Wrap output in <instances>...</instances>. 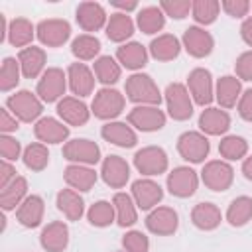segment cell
<instances>
[{"label": "cell", "instance_id": "cell-40", "mask_svg": "<svg viewBox=\"0 0 252 252\" xmlns=\"http://www.w3.org/2000/svg\"><path fill=\"white\" fill-rule=\"evenodd\" d=\"M71 53L77 61H91V59H98L100 53V41L96 35L93 33H81L71 41Z\"/></svg>", "mask_w": 252, "mask_h": 252}, {"label": "cell", "instance_id": "cell-6", "mask_svg": "<svg viewBox=\"0 0 252 252\" xmlns=\"http://www.w3.org/2000/svg\"><path fill=\"white\" fill-rule=\"evenodd\" d=\"M67 73L59 67H47L43 75L37 81L35 94L41 98V102H59L67 89Z\"/></svg>", "mask_w": 252, "mask_h": 252}, {"label": "cell", "instance_id": "cell-16", "mask_svg": "<svg viewBox=\"0 0 252 252\" xmlns=\"http://www.w3.org/2000/svg\"><path fill=\"white\" fill-rule=\"evenodd\" d=\"M146 228L158 236H171L179 226V215L173 207H156L146 217Z\"/></svg>", "mask_w": 252, "mask_h": 252}, {"label": "cell", "instance_id": "cell-22", "mask_svg": "<svg viewBox=\"0 0 252 252\" xmlns=\"http://www.w3.org/2000/svg\"><path fill=\"white\" fill-rule=\"evenodd\" d=\"M39 244L45 252H63L69 246V226L63 220L47 222L39 232Z\"/></svg>", "mask_w": 252, "mask_h": 252}, {"label": "cell", "instance_id": "cell-1", "mask_svg": "<svg viewBox=\"0 0 252 252\" xmlns=\"http://www.w3.org/2000/svg\"><path fill=\"white\" fill-rule=\"evenodd\" d=\"M124 91H126V98L130 102H134L136 106L140 104H148V106H159V102L163 100L156 81L146 75V73H134L126 79V85H124Z\"/></svg>", "mask_w": 252, "mask_h": 252}, {"label": "cell", "instance_id": "cell-27", "mask_svg": "<svg viewBox=\"0 0 252 252\" xmlns=\"http://www.w3.org/2000/svg\"><path fill=\"white\" fill-rule=\"evenodd\" d=\"M18 61H20V67H22V77L24 79H35V77L43 75L47 55H45L43 47L30 45V47L20 49Z\"/></svg>", "mask_w": 252, "mask_h": 252}, {"label": "cell", "instance_id": "cell-17", "mask_svg": "<svg viewBox=\"0 0 252 252\" xmlns=\"http://www.w3.org/2000/svg\"><path fill=\"white\" fill-rule=\"evenodd\" d=\"M75 20H77V24L83 32L93 33V32H98V30L106 28L108 16H106V10H104L102 4H98V2H81L75 10Z\"/></svg>", "mask_w": 252, "mask_h": 252}, {"label": "cell", "instance_id": "cell-13", "mask_svg": "<svg viewBox=\"0 0 252 252\" xmlns=\"http://www.w3.org/2000/svg\"><path fill=\"white\" fill-rule=\"evenodd\" d=\"M126 120L132 128H136L140 132H158L165 126V112L159 106L140 104L128 112Z\"/></svg>", "mask_w": 252, "mask_h": 252}, {"label": "cell", "instance_id": "cell-29", "mask_svg": "<svg viewBox=\"0 0 252 252\" xmlns=\"http://www.w3.org/2000/svg\"><path fill=\"white\" fill-rule=\"evenodd\" d=\"M148 57L150 51L140 41H126L116 49V61L120 63V67H126L130 71H138L146 67Z\"/></svg>", "mask_w": 252, "mask_h": 252}, {"label": "cell", "instance_id": "cell-30", "mask_svg": "<svg viewBox=\"0 0 252 252\" xmlns=\"http://www.w3.org/2000/svg\"><path fill=\"white\" fill-rule=\"evenodd\" d=\"M136 30V24L134 20L128 16V14H122V12H114L108 16V22H106V28H104V33L110 41L114 43H124L126 39L132 37Z\"/></svg>", "mask_w": 252, "mask_h": 252}, {"label": "cell", "instance_id": "cell-21", "mask_svg": "<svg viewBox=\"0 0 252 252\" xmlns=\"http://www.w3.org/2000/svg\"><path fill=\"white\" fill-rule=\"evenodd\" d=\"M57 116L67 124V126H83L91 118L89 106L83 102V98L77 96H63L57 102Z\"/></svg>", "mask_w": 252, "mask_h": 252}, {"label": "cell", "instance_id": "cell-37", "mask_svg": "<svg viewBox=\"0 0 252 252\" xmlns=\"http://www.w3.org/2000/svg\"><path fill=\"white\" fill-rule=\"evenodd\" d=\"M224 219L230 226H236V228L248 224L252 220V197H248V195L234 197L226 209Z\"/></svg>", "mask_w": 252, "mask_h": 252}, {"label": "cell", "instance_id": "cell-4", "mask_svg": "<svg viewBox=\"0 0 252 252\" xmlns=\"http://www.w3.org/2000/svg\"><path fill=\"white\" fill-rule=\"evenodd\" d=\"M163 100L167 106V114L177 120L185 122L193 116V98L187 91V85L183 83H169L163 93Z\"/></svg>", "mask_w": 252, "mask_h": 252}, {"label": "cell", "instance_id": "cell-38", "mask_svg": "<svg viewBox=\"0 0 252 252\" xmlns=\"http://www.w3.org/2000/svg\"><path fill=\"white\" fill-rule=\"evenodd\" d=\"M35 35V28L28 18H14L8 26V41L14 47H30Z\"/></svg>", "mask_w": 252, "mask_h": 252}, {"label": "cell", "instance_id": "cell-31", "mask_svg": "<svg viewBox=\"0 0 252 252\" xmlns=\"http://www.w3.org/2000/svg\"><path fill=\"white\" fill-rule=\"evenodd\" d=\"M181 41L173 33H161L152 39L148 51L156 61H173L181 53Z\"/></svg>", "mask_w": 252, "mask_h": 252}, {"label": "cell", "instance_id": "cell-47", "mask_svg": "<svg viewBox=\"0 0 252 252\" xmlns=\"http://www.w3.org/2000/svg\"><path fill=\"white\" fill-rule=\"evenodd\" d=\"M124 252H150V238L142 230H128L122 236Z\"/></svg>", "mask_w": 252, "mask_h": 252}, {"label": "cell", "instance_id": "cell-11", "mask_svg": "<svg viewBox=\"0 0 252 252\" xmlns=\"http://www.w3.org/2000/svg\"><path fill=\"white\" fill-rule=\"evenodd\" d=\"M187 91L199 106H209L215 98V85L211 71L205 67H195L187 75Z\"/></svg>", "mask_w": 252, "mask_h": 252}, {"label": "cell", "instance_id": "cell-51", "mask_svg": "<svg viewBox=\"0 0 252 252\" xmlns=\"http://www.w3.org/2000/svg\"><path fill=\"white\" fill-rule=\"evenodd\" d=\"M236 108H238V114H240V118H242V120L252 122V89L242 91V94H240V98H238Z\"/></svg>", "mask_w": 252, "mask_h": 252}, {"label": "cell", "instance_id": "cell-20", "mask_svg": "<svg viewBox=\"0 0 252 252\" xmlns=\"http://www.w3.org/2000/svg\"><path fill=\"white\" fill-rule=\"evenodd\" d=\"M197 126L205 136H222L230 128V114L220 106H207L199 114Z\"/></svg>", "mask_w": 252, "mask_h": 252}, {"label": "cell", "instance_id": "cell-28", "mask_svg": "<svg viewBox=\"0 0 252 252\" xmlns=\"http://www.w3.org/2000/svg\"><path fill=\"white\" fill-rule=\"evenodd\" d=\"M242 94V83L236 75H222L215 85V100L220 108H232Z\"/></svg>", "mask_w": 252, "mask_h": 252}, {"label": "cell", "instance_id": "cell-24", "mask_svg": "<svg viewBox=\"0 0 252 252\" xmlns=\"http://www.w3.org/2000/svg\"><path fill=\"white\" fill-rule=\"evenodd\" d=\"M100 136H102V140H106L108 144H114L118 148H134L138 144L136 130L128 122H120V120H112V122L102 124Z\"/></svg>", "mask_w": 252, "mask_h": 252}, {"label": "cell", "instance_id": "cell-25", "mask_svg": "<svg viewBox=\"0 0 252 252\" xmlns=\"http://www.w3.org/2000/svg\"><path fill=\"white\" fill-rule=\"evenodd\" d=\"M43 213H45V201H43V197L32 193L16 209V220L22 226H26V228H35V226L41 224Z\"/></svg>", "mask_w": 252, "mask_h": 252}, {"label": "cell", "instance_id": "cell-3", "mask_svg": "<svg viewBox=\"0 0 252 252\" xmlns=\"http://www.w3.org/2000/svg\"><path fill=\"white\" fill-rule=\"evenodd\" d=\"M124 106H126V98L120 91L110 89V87H102L100 91L94 93V98L91 102V112L98 120L112 122L114 118H118L122 114Z\"/></svg>", "mask_w": 252, "mask_h": 252}, {"label": "cell", "instance_id": "cell-32", "mask_svg": "<svg viewBox=\"0 0 252 252\" xmlns=\"http://www.w3.org/2000/svg\"><path fill=\"white\" fill-rule=\"evenodd\" d=\"M220 220H222V213L215 203L203 201L197 203L191 211V222L199 230H215L220 224Z\"/></svg>", "mask_w": 252, "mask_h": 252}, {"label": "cell", "instance_id": "cell-56", "mask_svg": "<svg viewBox=\"0 0 252 252\" xmlns=\"http://www.w3.org/2000/svg\"><path fill=\"white\" fill-rule=\"evenodd\" d=\"M242 175L248 179V181H252V156H248V158H244L242 159Z\"/></svg>", "mask_w": 252, "mask_h": 252}, {"label": "cell", "instance_id": "cell-35", "mask_svg": "<svg viewBox=\"0 0 252 252\" xmlns=\"http://www.w3.org/2000/svg\"><path fill=\"white\" fill-rule=\"evenodd\" d=\"M112 205H114V211H116V224L118 226L128 228V226L136 224L138 209H136V203H134L132 195H128L124 191H118L112 197Z\"/></svg>", "mask_w": 252, "mask_h": 252}, {"label": "cell", "instance_id": "cell-14", "mask_svg": "<svg viewBox=\"0 0 252 252\" xmlns=\"http://www.w3.org/2000/svg\"><path fill=\"white\" fill-rule=\"evenodd\" d=\"M181 45H183V49H185L191 57L203 59V57H207V55L213 53L215 39H213L211 32H207L205 28H201V26H189V28L183 32Z\"/></svg>", "mask_w": 252, "mask_h": 252}, {"label": "cell", "instance_id": "cell-33", "mask_svg": "<svg viewBox=\"0 0 252 252\" xmlns=\"http://www.w3.org/2000/svg\"><path fill=\"white\" fill-rule=\"evenodd\" d=\"M55 205L57 209L67 217V220H79L83 215H85V201L83 197L79 195V191L67 187V189H61L55 197Z\"/></svg>", "mask_w": 252, "mask_h": 252}, {"label": "cell", "instance_id": "cell-12", "mask_svg": "<svg viewBox=\"0 0 252 252\" xmlns=\"http://www.w3.org/2000/svg\"><path fill=\"white\" fill-rule=\"evenodd\" d=\"M63 158L71 163L94 165L100 161V148L89 138H75L63 144Z\"/></svg>", "mask_w": 252, "mask_h": 252}, {"label": "cell", "instance_id": "cell-45", "mask_svg": "<svg viewBox=\"0 0 252 252\" xmlns=\"http://www.w3.org/2000/svg\"><path fill=\"white\" fill-rule=\"evenodd\" d=\"M20 77H22L20 61L16 57H4L2 67H0V91L8 93L16 89V85L20 83Z\"/></svg>", "mask_w": 252, "mask_h": 252}, {"label": "cell", "instance_id": "cell-54", "mask_svg": "<svg viewBox=\"0 0 252 252\" xmlns=\"http://www.w3.org/2000/svg\"><path fill=\"white\" fill-rule=\"evenodd\" d=\"M240 37L248 47H252V16L244 18V22L240 26Z\"/></svg>", "mask_w": 252, "mask_h": 252}, {"label": "cell", "instance_id": "cell-10", "mask_svg": "<svg viewBox=\"0 0 252 252\" xmlns=\"http://www.w3.org/2000/svg\"><path fill=\"white\" fill-rule=\"evenodd\" d=\"M35 35L45 47H61L71 37V24L63 18H47L35 26Z\"/></svg>", "mask_w": 252, "mask_h": 252}, {"label": "cell", "instance_id": "cell-2", "mask_svg": "<svg viewBox=\"0 0 252 252\" xmlns=\"http://www.w3.org/2000/svg\"><path fill=\"white\" fill-rule=\"evenodd\" d=\"M6 108L20 122H37L43 112V102L35 93L22 89L6 98Z\"/></svg>", "mask_w": 252, "mask_h": 252}, {"label": "cell", "instance_id": "cell-55", "mask_svg": "<svg viewBox=\"0 0 252 252\" xmlns=\"http://www.w3.org/2000/svg\"><path fill=\"white\" fill-rule=\"evenodd\" d=\"M110 6L112 8H116V10H120L122 14H128V12H134V10H138V2H134V0H130V2H110Z\"/></svg>", "mask_w": 252, "mask_h": 252}, {"label": "cell", "instance_id": "cell-49", "mask_svg": "<svg viewBox=\"0 0 252 252\" xmlns=\"http://www.w3.org/2000/svg\"><path fill=\"white\" fill-rule=\"evenodd\" d=\"M234 73L240 81H252V49L244 51L236 57L234 63Z\"/></svg>", "mask_w": 252, "mask_h": 252}, {"label": "cell", "instance_id": "cell-52", "mask_svg": "<svg viewBox=\"0 0 252 252\" xmlns=\"http://www.w3.org/2000/svg\"><path fill=\"white\" fill-rule=\"evenodd\" d=\"M18 118L4 106L2 110H0V132L2 134H10V132H16L20 126H18Z\"/></svg>", "mask_w": 252, "mask_h": 252}, {"label": "cell", "instance_id": "cell-48", "mask_svg": "<svg viewBox=\"0 0 252 252\" xmlns=\"http://www.w3.org/2000/svg\"><path fill=\"white\" fill-rule=\"evenodd\" d=\"M22 154H24L22 152V146H20V142L14 136H10V134H2L0 136V156H2V159L14 161Z\"/></svg>", "mask_w": 252, "mask_h": 252}, {"label": "cell", "instance_id": "cell-41", "mask_svg": "<svg viewBox=\"0 0 252 252\" xmlns=\"http://www.w3.org/2000/svg\"><path fill=\"white\" fill-rule=\"evenodd\" d=\"M87 220L91 226H96V228H106L110 226L114 220H116V211H114V205L112 201H96L89 207L87 211Z\"/></svg>", "mask_w": 252, "mask_h": 252}, {"label": "cell", "instance_id": "cell-50", "mask_svg": "<svg viewBox=\"0 0 252 252\" xmlns=\"http://www.w3.org/2000/svg\"><path fill=\"white\" fill-rule=\"evenodd\" d=\"M220 8L230 16V18H244L250 12V2L248 0H222Z\"/></svg>", "mask_w": 252, "mask_h": 252}, {"label": "cell", "instance_id": "cell-9", "mask_svg": "<svg viewBox=\"0 0 252 252\" xmlns=\"http://www.w3.org/2000/svg\"><path fill=\"white\" fill-rule=\"evenodd\" d=\"M165 185L173 197L187 199V197L195 195V191L199 187V175L189 165H177L167 173Z\"/></svg>", "mask_w": 252, "mask_h": 252}, {"label": "cell", "instance_id": "cell-36", "mask_svg": "<svg viewBox=\"0 0 252 252\" xmlns=\"http://www.w3.org/2000/svg\"><path fill=\"white\" fill-rule=\"evenodd\" d=\"M136 26L140 28L142 33L154 35L163 30L165 26V14L161 12L159 6H144L136 14Z\"/></svg>", "mask_w": 252, "mask_h": 252}, {"label": "cell", "instance_id": "cell-44", "mask_svg": "<svg viewBox=\"0 0 252 252\" xmlns=\"http://www.w3.org/2000/svg\"><path fill=\"white\" fill-rule=\"evenodd\" d=\"M219 12H220V2H217V0H193L191 16L201 26L213 24L217 20Z\"/></svg>", "mask_w": 252, "mask_h": 252}, {"label": "cell", "instance_id": "cell-23", "mask_svg": "<svg viewBox=\"0 0 252 252\" xmlns=\"http://www.w3.org/2000/svg\"><path fill=\"white\" fill-rule=\"evenodd\" d=\"M33 134L41 144H61L69 138V126L53 116H43L35 122Z\"/></svg>", "mask_w": 252, "mask_h": 252}, {"label": "cell", "instance_id": "cell-57", "mask_svg": "<svg viewBox=\"0 0 252 252\" xmlns=\"http://www.w3.org/2000/svg\"><path fill=\"white\" fill-rule=\"evenodd\" d=\"M250 10H252V2H250Z\"/></svg>", "mask_w": 252, "mask_h": 252}, {"label": "cell", "instance_id": "cell-26", "mask_svg": "<svg viewBox=\"0 0 252 252\" xmlns=\"http://www.w3.org/2000/svg\"><path fill=\"white\" fill-rule=\"evenodd\" d=\"M63 179H65V183H67L71 189H75V191H79V193H87V191H91V189L94 187L98 175H96V171H94L91 165L69 163V165L65 167V171H63Z\"/></svg>", "mask_w": 252, "mask_h": 252}, {"label": "cell", "instance_id": "cell-43", "mask_svg": "<svg viewBox=\"0 0 252 252\" xmlns=\"http://www.w3.org/2000/svg\"><path fill=\"white\" fill-rule=\"evenodd\" d=\"M219 154H220V158H224V161L244 159L248 154V142L242 136L228 134L219 142Z\"/></svg>", "mask_w": 252, "mask_h": 252}, {"label": "cell", "instance_id": "cell-42", "mask_svg": "<svg viewBox=\"0 0 252 252\" xmlns=\"http://www.w3.org/2000/svg\"><path fill=\"white\" fill-rule=\"evenodd\" d=\"M22 161L28 169L32 171H43L49 163V150L45 144L41 142H32L24 148V154H22Z\"/></svg>", "mask_w": 252, "mask_h": 252}, {"label": "cell", "instance_id": "cell-46", "mask_svg": "<svg viewBox=\"0 0 252 252\" xmlns=\"http://www.w3.org/2000/svg\"><path fill=\"white\" fill-rule=\"evenodd\" d=\"M161 8V12L173 20H183L191 14V6L193 2L191 0H161L158 4Z\"/></svg>", "mask_w": 252, "mask_h": 252}, {"label": "cell", "instance_id": "cell-34", "mask_svg": "<svg viewBox=\"0 0 252 252\" xmlns=\"http://www.w3.org/2000/svg\"><path fill=\"white\" fill-rule=\"evenodd\" d=\"M26 197H28V179L18 175L10 185L0 189V207L4 213L16 211Z\"/></svg>", "mask_w": 252, "mask_h": 252}, {"label": "cell", "instance_id": "cell-39", "mask_svg": "<svg viewBox=\"0 0 252 252\" xmlns=\"http://www.w3.org/2000/svg\"><path fill=\"white\" fill-rule=\"evenodd\" d=\"M93 73H94V77H96L98 83H102L104 87H110V85L118 83V79L122 75V67H120V63L114 57L100 55L93 63Z\"/></svg>", "mask_w": 252, "mask_h": 252}, {"label": "cell", "instance_id": "cell-15", "mask_svg": "<svg viewBox=\"0 0 252 252\" xmlns=\"http://www.w3.org/2000/svg\"><path fill=\"white\" fill-rule=\"evenodd\" d=\"M132 199L138 209L142 211H152L158 207V203L163 199V189L158 181L150 177H140L132 183Z\"/></svg>", "mask_w": 252, "mask_h": 252}, {"label": "cell", "instance_id": "cell-8", "mask_svg": "<svg viewBox=\"0 0 252 252\" xmlns=\"http://www.w3.org/2000/svg\"><path fill=\"white\" fill-rule=\"evenodd\" d=\"M201 181L205 183L207 189L222 193V191L230 189V185L234 181V169L224 159H211L201 169Z\"/></svg>", "mask_w": 252, "mask_h": 252}, {"label": "cell", "instance_id": "cell-19", "mask_svg": "<svg viewBox=\"0 0 252 252\" xmlns=\"http://www.w3.org/2000/svg\"><path fill=\"white\" fill-rule=\"evenodd\" d=\"M100 177L110 189H122L130 179V165L120 156H106L100 163Z\"/></svg>", "mask_w": 252, "mask_h": 252}, {"label": "cell", "instance_id": "cell-5", "mask_svg": "<svg viewBox=\"0 0 252 252\" xmlns=\"http://www.w3.org/2000/svg\"><path fill=\"white\" fill-rule=\"evenodd\" d=\"M211 142L203 132L187 130L177 138V154L189 163H203L209 158Z\"/></svg>", "mask_w": 252, "mask_h": 252}, {"label": "cell", "instance_id": "cell-53", "mask_svg": "<svg viewBox=\"0 0 252 252\" xmlns=\"http://www.w3.org/2000/svg\"><path fill=\"white\" fill-rule=\"evenodd\" d=\"M16 177H18L16 167H14L10 161L2 159V161H0V189H4L6 185H10Z\"/></svg>", "mask_w": 252, "mask_h": 252}, {"label": "cell", "instance_id": "cell-7", "mask_svg": "<svg viewBox=\"0 0 252 252\" xmlns=\"http://www.w3.org/2000/svg\"><path fill=\"white\" fill-rule=\"evenodd\" d=\"M167 165H169L167 154L159 146H144L134 154V167L144 177L161 175L167 171Z\"/></svg>", "mask_w": 252, "mask_h": 252}, {"label": "cell", "instance_id": "cell-18", "mask_svg": "<svg viewBox=\"0 0 252 252\" xmlns=\"http://www.w3.org/2000/svg\"><path fill=\"white\" fill-rule=\"evenodd\" d=\"M94 81H96V77H94L93 69H89L85 63L75 61L67 67V83H69L71 93L77 98H85V96L93 94Z\"/></svg>", "mask_w": 252, "mask_h": 252}]
</instances>
